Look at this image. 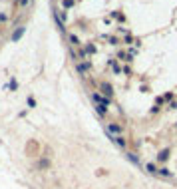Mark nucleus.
<instances>
[{
	"label": "nucleus",
	"mask_w": 177,
	"mask_h": 189,
	"mask_svg": "<svg viewBox=\"0 0 177 189\" xmlns=\"http://www.w3.org/2000/svg\"><path fill=\"white\" fill-rule=\"evenodd\" d=\"M24 32H26V26H18V28L14 30V34H12V42H18L20 38L24 36Z\"/></svg>",
	"instance_id": "f257e3e1"
},
{
	"label": "nucleus",
	"mask_w": 177,
	"mask_h": 189,
	"mask_svg": "<svg viewBox=\"0 0 177 189\" xmlns=\"http://www.w3.org/2000/svg\"><path fill=\"white\" fill-rule=\"evenodd\" d=\"M102 92H104V96H106V98H112V94H113V88L109 86V84H102Z\"/></svg>",
	"instance_id": "f03ea898"
},
{
	"label": "nucleus",
	"mask_w": 177,
	"mask_h": 189,
	"mask_svg": "<svg viewBox=\"0 0 177 189\" xmlns=\"http://www.w3.org/2000/svg\"><path fill=\"white\" fill-rule=\"evenodd\" d=\"M125 157H128L129 161L133 163V165H141V161L137 159V155H136V153H132V151H128V153H125Z\"/></svg>",
	"instance_id": "7ed1b4c3"
},
{
	"label": "nucleus",
	"mask_w": 177,
	"mask_h": 189,
	"mask_svg": "<svg viewBox=\"0 0 177 189\" xmlns=\"http://www.w3.org/2000/svg\"><path fill=\"white\" fill-rule=\"evenodd\" d=\"M167 157H169V149H161L157 153V159L159 161H167Z\"/></svg>",
	"instance_id": "20e7f679"
},
{
	"label": "nucleus",
	"mask_w": 177,
	"mask_h": 189,
	"mask_svg": "<svg viewBox=\"0 0 177 189\" xmlns=\"http://www.w3.org/2000/svg\"><path fill=\"white\" fill-rule=\"evenodd\" d=\"M88 68H90V62H84V64H78V66H76V70H78V74H84V72H86Z\"/></svg>",
	"instance_id": "39448f33"
},
{
	"label": "nucleus",
	"mask_w": 177,
	"mask_h": 189,
	"mask_svg": "<svg viewBox=\"0 0 177 189\" xmlns=\"http://www.w3.org/2000/svg\"><path fill=\"white\" fill-rule=\"evenodd\" d=\"M109 140H112L116 145H120V148H125V140H124V137H109Z\"/></svg>",
	"instance_id": "423d86ee"
},
{
	"label": "nucleus",
	"mask_w": 177,
	"mask_h": 189,
	"mask_svg": "<svg viewBox=\"0 0 177 189\" xmlns=\"http://www.w3.org/2000/svg\"><path fill=\"white\" fill-rule=\"evenodd\" d=\"M157 175H163V177H173V173H171L169 169H165V167H161V169H157Z\"/></svg>",
	"instance_id": "0eeeda50"
},
{
	"label": "nucleus",
	"mask_w": 177,
	"mask_h": 189,
	"mask_svg": "<svg viewBox=\"0 0 177 189\" xmlns=\"http://www.w3.org/2000/svg\"><path fill=\"white\" fill-rule=\"evenodd\" d=\"M68 40H70L72 46H80V40H78V36H76V34H68Z\"/></svg>",
	"instance_id": "6e6552de"
},
{
	"label": "nucleus",
	"mask_w": 177,
	"mask_h": 189,
	"mask_svg": "<svg viewBox=\"0 0 177 189\" xmlns=\"http://www.w3.org/2000/svg\"><path fill=\"white\" fill-rule=\"evenodd\" d=\"M106 108L108 106H104V104H98V106H96V112H98L100 116H106Z\"/></svg>",
	"instance_id": "1a4fd4ad"
},
{
	"label": "nucleus",
	"mask_w": 177,
	"mask_h": 189,
	"mask_svg": "<svg viewBox=\"0 0 177 189\" xmlns=\"http://www.w3.org/2000/svg\"><path fill=\"white\" fill-rule=\"evenodd\" d=\"M109 132H112V133H120L121 128H120V125H113V124H112V125H108V133H109Z\"/></svg>",
	"instance_id": "9d476101"
},
{
	"label": "nucleus",
	"mask_w": 177,
	"mask_h": 189,
	"mask_svg": "<svg viewBox=\"0 0 177 189\" xmlns=\"http://www.w3.org/2000/svg\"><path fill=\"white\" fill-rule=\"evenodd\" d=\"M145 169H147V171H149V173H153V175H157V167H155V165H153V163H147V165H145Z\"/></svg>",
	"instance_id": "9b49d317"
},
{
	"label": "nucleus",
	"mask_w": 177,
	"mask_h": 189,
	"mask_svg": "<svg viewBox=\"0 0 177 189\" xmlns=\"http://www.w3.org/2000/svg\"><path fill=\"white\" fill-rule=\"evenodd\" d=\"M62 4H64V8H70L72 4H74V0H64V2H62Z\"/></svg>",
	"instance_id": "f8f14e48"
},
{
	"label": "nucleus",
	"mask_w": 177,
	"mask_h": 189,
	"mask_svg": "<svg viewBox=\"0 0 177 189\" xmlns=\"http://www.w3.org/2000/svg\"><path fill=\"white\" fill-rule=\"evenodd\" d=\"M28 106H30V108H34V106H36V100H32V98H28Z\"/></svg>",
	"instance_id": "ddd939ff"
},
{
	"label": "nucleus",
	"mask_w": 177,
	"mask_h": 189,
	"mask_svg": "<svg viewBox=\"0 0 177 189\" xmlns=\"http://www.w3.org/2000/svg\"><path fill=\"white\" fill-rule=\"evenodd\" d=\"M94 50H96L94 46H88V48H86V54H92V52H94Z\"/></svg>",
	"instance_id": "4468645a"
},
{
	"label": "nucleus",
	"mask_w": 177,
	"mask_h": 189,
	"mask_svg": "<svg viewBox=\"0 0 177 189\" xmlns=\"http://www.w3.org/2000/svg\"><path fill=\"white\" fill-rule=\"evenodd\" d=\"M20 2H22V6H26V4H28V0H20Z\"/></svg>",
	"instance_id": "2eb2a0df"
}]
</instances>
